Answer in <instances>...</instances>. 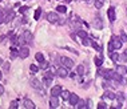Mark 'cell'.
<instances>
[{
  "mask_svg": "<svg viewBox=\"0 0 127 109\" xmlns=\"http://www.w3.org/2000/svg\"><path fill=\"white\" fill-rule=\"evenodd\" d=\"M32 43V33L29 31H24L23 35L19 37V45H24V44H31Z\"/></svg>",
  "mask_w": 127,
  "mask_h": 109,
  "instance_id": "cell-1",
  "label": "cell"
},
{
  "mask_svg": "<svg viewBox=\"0 0 127 109\" xmlns=\"http://www.w3.org/2000/svg\"><path fill=\"white\" fill-rule=\"evenodd\" d=\"M110 45L114 49H119L122 47V41H120V39H119L118 36H112V39H111V41H110Z\"/></svg>",
  "mask_w": 127,
  "mask_h": 109,
  "instance_id": "cell-2",
  "label": "cell"
},
{
  "mask_svg": "<svg viewBox=\"0 0 127 109\" xmlns=\"http://www.w3.org/2000/svg\"><path fill=\"white\" fill-rule=\"evenodd\" d=\"M60 63L63 64V67H66L67 69L74 68V61L68 59V57H60Z\"/></svg>",
  "mask_w": 127,
  "mask_h": 109,
  "instance_id": "cell-3",
  "label": "cell"
},
{
  "mask_svg": "<svg viewBox=\"0 0 127 109\" xmlns=\"http://www.w3.org/2000/svg\"><path fill=\"white\" fill-rule=\"evenodd\" d=\"M29 83H31V85H32L35 89H36L37 92H41V90H43V84H41V83L37 80V79H31V81H29Z\"/></svg>",
  "mask_w": 127,
  "mask_h": 109,
  "instance_id": "cell-4",
  "label": "cell"
},
{
  "mask_svg": "<svg viewBox=\"0 0 127 109\" xmlns=\"http://www.w3.org/2000/svg\"><path fill=\"white\" fill-rule=\"evenodd\" d=\"M52 79H53V73L52 72H45L44 77H43V83L48 86V85H51V83H52Z\"/></svg>",
  "mask_w": 127,
  "mask_h": 109,
  "instance_id": "cell-5",
  "label": "cell"
},
{
  "mask_svg": "<svg viewBox=\"0 0 127 109\" xmlns=\"http://www.w3.org/2000/svg\"><path fill=\"white\" fill-rule=\"evenodd\" d=\"M55 73H56L59 77H67L68 76V69H67L66 67H59V68L55 71Z\"/></svg>",
  "mask_w": 127,
  "mask_h": 109,
  "instance_id": "cell-6",
  "label": "cell"
},
{
  "mask_svg": "<svg viewBox=\"0 0 127 109\" xmlns=\"http://www.w3.org/2000/svg\"><path fill=\"white\" fill-rule=\"evenodd\" d=\"M29 55V49L27 48V47H24V45H21L20 49H19V57H21V59H27Z\"/></svg>",
  "mask_w": 127,
  "mask_h": 109,
  "instance_id": "cell-7",
  "label": "cell"
},
{
  "mask_svg": "<svg viewBox=\"0 0 127 109\" xmlns=\"http://www.w3.org/2000/svg\"><path fill=\"white\" fill-rule=\"evenodd\" d=\"M45 17H47V20H48L49 23H57V21H59V16H57L55 12H48L45 15Z\"/></svg>",
  "mask_w": 127,
  "mask_h": 109,
  "instance_id": "cell-8",
  "label": "cell"
},
{
  "mask_svg": "<svg viewBox=\"0 0 127 109\" xmlns=\"http://www.w3.org/2000/svg\"><path fill=\"white\" fill-rule=\"evenodd\" d=\"M79 101V97L78 94H75V93H70V97H68V102L71 105H76V102Z\"/></svg>",
  "mask_w": 127,
  "mask_h": 109,
  "instance_id": "cell-9",
  "label": "cell"
},
{
  "mask_svg": "<svg viewBox=\"0 0 127 109\" xmlns=\"http://www.w3.org/2000/svg\"><path fill=\"white\" fill-rule=\"evenodd\" d=\"M92 25H94V28H96V29H102L103 28V23H102V20H100L99 17H95L94 19Z\"/></svg>",
  "mask_w": 127,
  "mask_h": 109,
  "instance_id": "cell-10",
  "label": "cell"
},
{
  "mask_svg": "<svg viewBox=\"0 0 127 109\" xmlns=\"http://www.w3.org/2000/svg\"><path fill=\"white\" fill-rule=\"evenodd\" d=\"M60 92H61V86L60 85H55L52 89H51V96H59L60 94Z\"/></svg>",
  "mask_w": 127,
  "mask_h": 109,
  "instance_id": "cell-11",
  "label": "cell"
},
{
  "mask_svg": "<svg viewBox=\"0 0 127 109\" xmlns=\"http://www.w3.org/2000/svg\"><path fill=\"white\" fill-rule=\"evenodd\" d=\"M102 98L103 100H115V94L112 92H110V90H107V92H104Z\"/></svg>",
  "mask_w": 127,
  "mask_h": 109,
  "instance_id": "cell-12",
  "label": "cell"
},
{
  "mask_svg": "<svg viewBox=\"0 0 127 109\" xmlns=\"http://www.w3.org/2000/svg\"><path fill=\"white\" fill-rule=\"evenodd\" d=\"M115 72L119 73V75H122V76H124V75L127 73V67H124V65H118Z\"/></svg>",
  "mask_w": 127,
  "mask_h": 109,
  "instance_id": "cell-13",
  "label": "cell"
},
{
  "mask_svg": "<svg viewBox=\"0 0 127 109\" xmlns=\"http://www.w3.org/2000/svg\"><path fill=\"white\" fill-rule=\"evenodd\" d=\"M76 106H78V108H80V109H84V108H87V106H90V102L83 101V100H80V98H79V101L76 102Z\"/></svg>",
  "mask_w": 127,
  "mask_h": 109,
  "instance_id": "cell-14",
  "label": "cell"
},
{
  "mask_svg": "<svg viewBox=\"0 0 127 109\" xmlns=\"http://www.w3.org/2000/svg\"><path fill=\"white\" fill-rule=\"evenodd\" d=\"M107 13H108V19H110V21H115V8L114 7H110Z\"/></svg>",
  "mask_w": 127,
  "mask_h": 109,
  "instance_id": "cell-15",
  "label": "cell"
},
{
  "mask_svg": "<svg viewBox=\"0 0 127 109\" xmlns=\"http://www.w3.org/2000/svg\"><path fill=\"white\" fill-rule=\"evenodd\" d=\"M13 19H15V12H13V11H9V12H7V16H5L4 23H9V21H12Z\"/></svg>",
  "mask_w": 127,
  "mask_h": 109,
  "instance_id": "cell-16",
  "label": "cell"
},
{
  "mask_svg": "<svg viewBox=\"0 0 127 109\" xmlns=\"http://www.w3.org/2000/svg\"><path fill=\"white\" fill-rule=\"evenodd\" d=\"M57 105H59V101H57V97H56V96H52V98L49 100V106H51V108H56Z\"/></svg>",
  "mask_w": 127,
  "mask_h": 109,
  "instance_id": "cell-17",
  "label": "cell"
},
{
  "mask_svg": "<svg viewBox=\"0 0 127 109\" xmlns=\"http://www.w3.org/2000/svg\"><path fill=\"white\" fill-rule=\"evenodd\" d=\"M24 106L27 109H35V104H33L31 100H28V98H25L24 100Z\"/></svg>",
  "mask_w": 127,
  "mask_h": 109,
  "instance_id": "cell-18",
  "label": "cell"
},
{
  "mask_svg": "<svg viewBox=\"0 0 127 109\" xmlns=\"http://www.w3.org/2000/svg\"><path fill=\"white\" fill-rule=\"evenodd\" d=\"M94 61H95V65L96 67H100V65L103 64V59H102V56H96L94 59Z\"/></svg>",
  "mask_w": 127,
  "mask_h": 109,
  "instance_id": "cell-19",
  "label": "cell"
},
{
  "mask_svg": "<svg viewBox=\"0 0 127 109\" xmlns=\"http://www.w3.org/2000/svg\"><path fill=\"white\" fill-rule=\"evenodd\" d=\"M56 11L59 13H66L67 12V7H66V5H57V7H56Z\"/></svg>",
  "mask_w": 127,
  "mask_h": 109,
  "instance_id": "cell-20",
  "label": "cell"
},
{
  "mask_svg": "<svg viewBox=\"0 0 127 109\" xmlns=\"http://www.w3.org/2000/svg\"><path fill=\"white\" fill-rule=\"evenodd\" d=\"M5 16H7V12L4 9H0V23H4L5 21Z\"/></svg>",
  "mask_w": 127,
  "mask_h": 109,
  "instance_id": "cell-21",
  "label": "cell"
},
{
  "mask_svg": "<svg viewBox=\"0 0 127 109\" xmlns=\"http://www.w3.org/2000/svg\"><path fill=\"white\" fill-rule=\"evenodd\" d=\"M76 72H78L79 76H83V75H84V65H78Z\"/></svg>",
  "mask_w": 127,
  "mask_h": 109,
  "instance_id": "cell-22",
  "label": "cell"
},
{
  "mask_svg": "<svg viewBox=\"0 0 127 109\" xmlns=\"http://www.w3.org/2000/svg\"><path fill=\"white\" fill-rule=\"evenodd\" d=\"M103 4H104V0H95V8H102L103 7Z\"/></svg>",
  "mask_w": 127,
  "mask_h": 109,
  "instance_id": "cell-23",
  "label": "cell"
},
{
  "mask_svg": "<svg viewBox=\"0 0 127 109\" xmlns=\"http://www.w3.org/2000/svg\"><path fill=\"white\" fill-rule=\"evenodd\" d=\"M35 59H36L39 63H41V61H44V56H43V53H40V52H37L36 55H35Z\"/></svg>",
  "mask_w": 127,
  "mask_h": 109,
  "instance_id": "cell-24",
  "label": "cell"
},
{
  "mask_svg": "<svg viewBox=\"0 0 127 109\" xmlns=\"http://www.w3.org/2000/svg\"><path fill=\"white\" fill-rule=\"evenodd\" d=\"M17 56H19V52H17L15 48H11V59L13 60V59H16Z\"/></svg>",
  "mask_w": 127,
  "mask_h": 109,
  "instance_id": "cell-25",
  "label": "cell"
},
{
  "mask_svg": "<svg viewBox=\"0 0 127 109\" xmlns=\"http://www.w3.org/2000/svg\"><path fill=\"white\" fill-rule=\"evenodd\" d=\"M78 36L82 37V39H86V37H87V32H86V31H82V29H78Z\"/></svg>",
  "mask_w": 127,
  "mask_h": 109,
  "instance_id": "cell-26",
  "label": "cell"
},
{
  "mask_svg": "<svg viewBox=\"0 0 127 109\" xmlns=\"http://www.w3.org/2000/svg\"><path fill=\"white\" fill-rule=\"evenodd\" d=\"M60 94L63 97V100H68V97H70V92H67V90H61Z\"/></svg>",
  "mask_w": 127,
  "mask_h": 109,
  "instance_id": "cell-27",
  "label": "cell"
},
{
  "mask_svg": "<svg viewBox=\"0 0 127 109\" xmlns=\"http://www.w3.org/2000/svg\"><path fill=\"white\" fill-rule=\"evenodd\" d=\"M91 45H92V48H94V49H96L98 52H100V51H102V47H100V45H99L98 43H95V41H92V43H91Z\"/></svg>",
  "mask_w": 127,
  "mask_h": 109,
  "instance_id": "cell-28",
  "label": "cell"
},
{
  "mask_svg": "<svg viewBox=\"0 0 127 109\" xmlns=\"http://www.w3.org/2000/svg\"><path fill=\"white\" fill-rule=\"evenodd\" d=\"M40 15H41V8H37L36 11H35V20H39L40 19Z\"/></svg>",
  "mask_w": 127,
  "mask_h": 109,
  "instance_id": "cell-29",
  "label": "cell"
},
{
  "mask_svg": "<svg viewBox=\"0 0 127 109\" xmlns=\"http://www.w3.org/2000/svg\"><path fill=\"white\" fill-rule=\"evenodd\" d=\"M119 39H120L122 43H126V41H127V35L124 32H120V37H119Z\"/></svg>",
  "mask_w": 127,
  "mask_h": 109,
  "instance_id": "cell-30",
  "label": "cell"
},
{
  "mask_svg": "<svg viewBox=\"0 0 127 109\" xmlns=\"http://www.w3.org/2000/svg\"><path fill=\"white\" fill-rule=\"evenodd\" d=\"M91 43H92V40H91V39H88V36L86 37V39H83V45H91Z\"/></svg>",
  "mask_w": 127,
  "mask_h": 109,
  "instance_id": "cell-31",
  "label": "cell"
},
{
  "mask_svg": "<svg viewBox=\"0 0 127 109\" xmlns=\"http://www.w3.org/2000/svg\"><path fill=\"white\" fill-rule=\"evenodd\" d=\"M40 68H41V69H44V71H47V69H48V63H47V61H41Z\"/></svg>",
  "mask_w": 127,
  "mask_h": 109,
  "instance_id": "cell-32",
  "label": "cell"
},
{
  "mask_svg": "<svg viewBox=\"0 0 127 109\" xmlns=\"http://www.w3.org/2000/svg\"><path fill=\"white\" fill-rule=\"evenodd\" d=\"M126 60H127L126 55H120V56H118V61H120V63H124Z\"/></svg>",
  "mask_w": 127,
  "mask_h": 109,
  "instance_id": "cell-33",
  "label": "cell"
},
{
  "mask_svg": "<svg viewBox=\"0 0 127 109\" xmlns=\"http://www.w3.org/2000/svg\"><path fill=\"white\" fill-rule=\"evenodd\" d=\"M29 69H31V72H33V73H36L37 71H39V67H36V65H31V67H29Z\"/></svg>",
  "mask_w": 127,
  "mask_h": 109,
  "instance_id": "cell-34",
  "label": "cell"
},
{
  "mask_svg": "<svg viewBox=\"0 0 127 109\" xmlns=\"http://www.w3.org/2000/svg\"><path fill=\"white\" fill-rule=\"evenodd\" d=\"M118 56H119L118 53H111V60L116 63V61H118Z\"/></svg>",
  "mask_w": 127,
  "mask_h": 109,
  "instance_id": "cell-35",
  "label": "cell"
},
{
  "mask_svg": "<svg viewBox=\"0 0 127 109\" xmlns=\"http://www.w3.org/2000/svg\"><path fill=\"white\" fill-rule=\"evenodd\" d=\"M115 98H118L119 102H122V101L124 100V98H123V94H122V93H118V96H115Z\"/></svg>",
  "mask_w": 127,
  "mask_h": 109,
  "instance_id": "cell-36",
  "label": "cell"
},
{
  "mask_svg": "<svg viewBox=\"0 0 127 109\" xmlns=\"http://www.w3.org/2000/svg\"><path fill=\"white\" fill-rule=\"evenodd\" d=\"M9 106H11V109H15V108H17V101L15 100V101H12V102H11V105H9Z\"/></svg>",
  "mask_w": 127,
  "mask_h": 109,
  "instance_id": "cell-37",
  "label": "cell"
},
{
  "mask_svg": "<svg viewBox=\"0 0 127 109\" xmlns=\"http://www.w3.org/2000/svg\"><path fill=\"white\" fill-rule=\"evenodd\" d=\"M98 108H100V109H104V108H107V105H106V104H104V102L102 101V102H99V104H98Z\"/></svg>",
  "mask_w": 127,
  "mask_h": 109,
  "instance_id": "cell-38",
  "label": "cell"
},
{
  "mask_svg": "<svg viewBox=\"0 0 127 109\" xmlns=\"http://www.w3.org/2000/svg\"><path fill=\"white\" fill-rule=\"evenodd\" d=\"M27 9H28V7H20L19 12H20V13H24V12H27Z\"/></svg>",
  "mask_w": 127,
  "mask_h": 109,
  "instance_id": "cell-39",
  "label": "cell"
},
{
  "mask_svg": "<svg viewBox=\"0 0 127 109\" xmlns=\"http://www.w3.org/2000/svg\"><path fill=\"white\" fill-rule=\"evenodd\" d=\"M4 71H5V72H8V71H9V64H8V63H5V64H4Z\"/></svg>",
  "mask_w": 127,
  "mask_h": 109,
  "instance_id": "cell-40",
  "label": "cell"
},
{
  "mask_svg": "<svg viewBox=\"0 0 127 109\" xmlns=\"http://www.w3.org/2000/svg\"><path fill=\"white\" fill-rule=\"evenodd\" d=\"M4 92V88H3V85H0V94Z\"/></svg>",
  "mask_w": 127,
  "mask_h": 109,
  "instance_id": "cell-41",
  "label": "cell"
},
{
  "mask_svg": "<svg viewBox=\"0 0 127 109\" xmlns=\"http://www.w3.org/2000/svg\"><path fill=\"white\" fill-rule=\"evenodd\" d=\"M64 1H66V3H70V1H71V0H64Z\"/></svg>",
  "mask_w": 127,
  "mask_h": 109,
  "instance_id": "cell-42",
  "label": "cell"
},
{
  "mask_svg": "<svg viewBox=\"0 0 127 109\" xmlns=\"http://www.w3.org/2000/svg\"><path fill=\"white\" fill-rule=\"evenodd\" d=\"M124 55H126V56H127V49H126V51H124Z\"/></svg>",
  "mask_w": 127,
  "mask_h": 109,
  "instance_id": "cell-43",
  "label": "cell"
},
{
  "mask_svg": "<svg viewBox=\"0 0 127 109\" xmlns=\"http://www.w3.org/2000/svg\"><path fill=\"white\" fill-rule=\"evenodd\" d=\"M0 80H1V72H0Z\"/></svg>",
  "mask_w": 127,
  "mask_h": 109,
  "instance_id": "cell-44",
  "label": "cell"
},
{
  "mask_svg": "<svg viewBox=\"0 0 127 109\" xmlns=\"http://www.w3.org/2000/svg\"><path fill=\"white\" fill-rule=\"evenodd\" d=\"M1 1H3V0H0V3H1Z\"/></svg>",
  "mask_w": 127,
  "mask_h": 109,
  "instance_id": "cell-45",
  "label": "cell"
},
{
  "mask_svg": "<svg viewBox=\"0 0 127 109\" xmlns=\"http://www.w3.org/2000/svg\"><path fill=\"white\" fill-rule=\"evenodd\" d=\"M84 1H88V0H84Z\"/></svg>",
  "mask_w": 127,
  "mask_h": 109,
  "instance_id": "cell-46",
  "label": "cell"
},
{
  "mask_svg": "<svg viewBox=\"0 0 127 109\" xmlns=\"http://www.w3.org/2000/svg\"><path fill=\"white\" fill-rule=\"evenodd\" d=\"M0 63H1V60H0Z\"/></svg>",
  "mask_w": 127,
  "mask_h": 109,
  "instance_id": "cell-47",
  "label": "cell"
}]
</instances>
